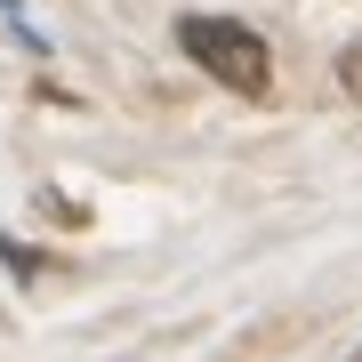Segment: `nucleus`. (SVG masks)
Returning a JSON list of instances; mask_svg holds the SVG:
<instances>
[{
	"label": "nucleus",
	"mask_w": 362,
	"mask_h": 362,
	"mask_svg": "<svg viewBox=\"0 0 362 362\" xmlns=\"http://www.w3.org/2000/svg\"><path fill=\"white\" fill-rule=\"evenodd\" d=\"M177 49L209 81H226L233 97H266L274 89V49L250 25H233V16H177Z\"/></svg>",
	"instance_id": "nucleus-1"
},
{
	"label": "nucleus",
	"mask_w": 362,
	"mask_h": 362,
	"mask_svg": "<svg viewBox=\"0 0 362 362\" xmlns=\"http://www.w3.org/2000/svg\"><path fill=\"white\" fill-rule=\"evenodd\" d=\"M338 81H346V97L362 105V40H354V49H346V57H338Z\"/></svg>",
	"instance_id": "nucleus-2"
},
{
	"label": "nucleus",
	"mask_w": 362,
	"mask_h": 362,
	"mask_svg": "<svg viewBox=\"0 0 362 362\" xmlns=\"http://www.w3.org/2000/svg\"><path fill=\"white\" fill-rule=\"evenodd\" d=\"M354 362H362V354H354Z\"/></svg>",
	"instance_id": "nucleus-3"
}]
</instances>
